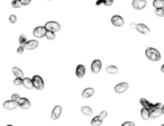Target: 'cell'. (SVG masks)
<instances>
[{"label": "cell", "instance_id": "1", "mask_svg": "<svg viewBox=\"0 0 164 126\" xmlns=\"http://www.w3.org/2000/svg\"><path fill=\"white\" fill-rule=\"evenodd\" d=\"M145 55H146V58H147L148 60H151V61H160V59H161L160 52H159L156 49H154V47H148V49H146Z\"/></svg>", "mask_w": 164, "mask_h": 126}, {"label": "cell", "instance_id": "2", "mask_svg": "<svg viewBox=\"0 0 164 126\" xmlns=\"http://www.w3.org/2000/svg\"><path fill=\"white\" fill-rule=\"evenodd\" d=\"M33 86L36 90H43L44 89V81L42 79V77L40 75H34L33 77Z\"/></svg>", "mask_w": 164, "mask_h": 126}, {"label": "cell", "instance_id": "3", "mask_svg": "<svg viewBox=\"0 0 164 126\" xmlns=\"http://www.w3.org/2000/svg\"><path fill=\"white\" fill-rule=\"evenodd\" d=\"M44 27L46 28V31H51L54 32V33L61 29V25L59 23H56V21H47Z\"/></svg>", "mask_w": 164, "mask_h": 126}, {"label": "cell", "instance_id": "4", "mask_svg": "<svg viewBox=\"0 0 164 126\" xmlns=\"http://www.w3.org/2000/svg\"><path fill=\"white\" fill-rule=\"evenodd\" d=\"M45 34H46V28H45L44 26H38V27H36V28L34 29V32H33V35H34L35 37H37V38L44 37Z\"/></svg>", "mask_w": 164, "mask_h": 126}, {"label": "cell", "instance_id": "5", "mask_svg": "<svg viewBox=\"0 0 164 126\" xmlns=\"http://www.w3.org/2000/svg\"><path fill=\"white\" fill-rule=\"evenodd\" d=\"M101 66H102V63L100 60H94L92 63H91V71H92V73L97 74L100 72V70H101Z\"/></svg>", "mask_w": 164, "mask_h": 126}, {"label": "cell", "instance_id": "6", "mask_svg": "<svg viewBox=\"0 0 164 126\" xmlns=\"http://www.w3.org/2000/svg\"><path fill=\"white\" fill-rule=\"evenodd\" d=\"M128 88H129V84H127V82L118 84L116 87H115V92H116V94H123V92H125Z\"/></svg>", "mask_w": 164, "mask_h": 126}, {"label": "cell", "instance_id": "7", "mask_svg": "<svg viewBox=\"0 0 164 126\" xmlns=\"http://www.w3.org/2000/svg\"><path fill=\"white\" fill-rule=\"evenodd\" d=\"M146 5H147L146 0H133V7L134 9H136V10L144 9Z\"/></svg>", "mask_w": 164, "mask_h": 126}, {"label": "cell", "instance_id": "8", "mask_svg": "<svg viewBox=\"0 0 164 126\" xmlns=\"http://www.w3.org/2000/svg\"><path fill=\"white\" fill-rule=\"evenodd\" d=\"M111 24L116 27H122L124 25V18L119 15H115L111 18Z\"/></svg>", "mask_w": 164, "mask_h": 126}, {"label": "cell", "instance_id": "9", "mask_svg": "<svg viewBox=\"0 0 164 126\" xmlns=\"http://www.w3.org/2000/svg\"><path fill=\"white\" fill-rule=\"evenodd\" d=\"M17 107H18V103L15 101V100H12V99L11 100H7V101L3 103V108H6L8 110H14Z\"/></svg>", "mask_w": 164, "mask_h": 126}, {"label": "cell", "instance_id": "10", "mask_svg": "<svg viewBox=\"0 0 164 126\" xmlns=\"http://www.w3.org/2000/svg\"><path fill=\"white\" fill-rule=\"evenodd\" d=\"M135 29H137L141 34H144V35H148L151 33L150 28L145 24H136V28Z\"/></svg>", "mask_w": 164, "mask_h": 126}, {"label": "cell", "instance_id": "11", "mask_svg": "<svg viewBox=\"0 0 164 126\" xmlns=\"http://www.w3.org/2000/svg\"><path fill=\"white\" fill-rule=\"evenodd\" d=\"M17 103H18V106L23 109H28L31 107V101L27 98H19Z\"/></svg>", "mask_w": 164, "mask_h": 126}, {"label": "cell", "instance_id": "12", "mask_svg": "<svg viewBox=\"0 0 164 126\" xmlns=\"http://www.w3.org/2000/svg\"><path fill=\"white\" fill-rule=\"evenodd\" d=\"M162 115V108L160 107H154L153 109L150 110V118H157Z\"/></svg>", "mask_w": 164, "mask_h": 126}, {"label": "cell", "instance_id": "13", "mask_svg": "<svg viewBox=\"0 0 164 126\" xmlns=\"http://www.w3.org/2000/svg\"><path fill=\"white\" fill-rule=\"evenodd\" d=\"M61 113H62L61 106H55V107L53 108V112H52V119H53V121L59 119L60 116H61Z\"/></svg>", "mask_w": 164, "mask_h": 126}, {"label": "cell", "instance_id": "14", "mask_svg": "<svg viewBox=\"0 0 164 126\" xmlns=\"http://www.w3.org/2000/svg\"><path fill=\"white\" fill-rule=\"evenodd\" d=\"M75 74H77V77H78V78L82 79V78L84 77V74H85V66H84V65H82V64H79V65L77 66Z\"/></svg>", "mask_w": 164, "mask_h": 126}, {"label": "cell", "instance_id": "15", "mask_svg": "<svg viewBox=\"0 0 164 126\" xmlns=\"http://www.w3.org/2000/svg\"><path fill=\"white\" fill-rule=\"evenodd\" d=\"M37 46H38V42L35 41V40L27 41V43L25 44V49L26 50H35V49H37Z\"/></svg>", "mask_w": 164, "mask_h": 126}, {"label": "cell", "instance_id": "16", "mask_svg": "<svg viewBox=\"0 0 164 126\" xmlns=\"http://www.w3.org/2000/svg\"><path fill=\"white\" fill-rule=\"evenodd\" d=\"M139 103H141V105L143 106V107H145V108H147V109H153L154 108V105L155 104H152V103H150L147 99H145V98H141L139 99Z\"/></svg>", "mask_w": 164, "mask_h": 126}, {"label": "cell", "instance_id": "17", "mask_svg": "<svg viewBox=\"0 0 164 126\" xmlns=\"http://www.w3.org/2000/svg\"><path fill=\"white\" fill-rule=\"evenodd\" d=\"M93 94H94L93 88H87V89H84V90L82 91V97H83V98H90V97L93 96Z\"/></svg>", "mask_w": 164, "mask_h": 126}, {"label": "cell", "instance_id": "18", "mask_svg": "<svg viewBox=\"0 0 164 126\" xmlns=\"http://www.w3.org/2000/svg\"><path fill=\"white\" fill-rule=\"evenodd\" d=\"M23 86L26 88V89H31L34 88L33 86V80L29 78H23Z\"/></svg>", "mask_w": 164, "mask_h": 126}, {"label": "cell", "instance_id": "19", "mask_svg": "<svg viewBox=\"0 0 164 126\" xmlns=\"http://www.w3.org/2000/svg\"><path fill=\"white\" fill-rule=\"evenodd\" d=\"M81 112H82V114H84V115H87V116H91L93 114V110L89 106H82Z\"/></svg>", "mask_w": 164, "mask_h": 126}, {"label": "cell", "instance_id": "20", "mask_svg": "<svg viewBox=\"0 0 164 126\" xmlns=\"http://www.w3.org/2000/svg\"><path fill=\"white\" fill-rule=\"evenodd\" d=\"M12 73L16 77V78H24V72L21 71L19 68H17V66H15V68H12Z\"/></svg>", "mask_w": 164, "mask_h": 126}, {"label": "cell", "instance_id": "21", "mask_svg": "<svg viewBox=\"0 0 164 126\" xmlns=\"http://www.w3.org/2000/svg\"><path fill=\"white\" fill-rule=\"evenodd\" d=\"M141 116H142V118H143L144 121L150 119V109H147V108L143 107V109L141 110Z\"/></svg>", "mask_w": 164, "mask_h": 126}, {"label": "cell", "instance_id": "22", "mask_svg": "<svg viewBox=\"0 0 164 126\" xmlns=\"http://www.w3.org/2000/svg\"><path fill=\"white\" fill-rule=\"evenodd\" d=\"M106 71H107L109 74H116V73H118L119 70H118V68L115 66V65H109V66H107Z\"/></svg>", "mask_w": 164, "mask_h": 126}, {"label": "cell", "instance_id": "23", "mask_svg": "<svg viewBox=\"0 0 164 126\" xmlns=\"http://www.w3.org/2000/svg\"><path fill=\"white\" fill-rule=\"evenodd\" d=\"M102 119L100 118V116H96V117H93L92 121H91V125L92 126H97V125H101L102 124Z\"/></svg>", "mask_w": 164, "mask_h": 126}, {"label": "cell", "instance_id": "24", "mask_svg": "<svg viewBox=\"0 0 164 126\" xmlns=\"http://www.w3.org/2000/svg\"><path fill=\"white\" fill-rule=\"evenodd\" d=\"M153 6L155 9H157V8H164V0H154Z\"/></svg>", "mask_w": 164, "mask_h": 126}, {"label": "cell", "instance_id": "25", "mask_svg": "<svg viewBox=\"0 0 164 126\" xmlns=\"http://www.w3.org/2000/svg\"><path fill=\"white\" fill-rule=\"evenodd\" d=\"M45 36H46V38L47 40H55V33L54 32H51V31H46V34H45Z\"/></svg>", "mask_w": 164, "mask_h": 126}, {"label": "cell", "instance_id": "26", "mask_svg": "<svg viewBox=\"0 0 164 126\" xmlns=\"http://www.w3.org/2000/svg\"><path fill=\"white\" fill-rule=\"evenodd\" d=\"M26 43H27V37H26V35H25V34H21L20 36H19V44L25 46Z\"/></svg>", "mask_w": 164, "mask_h": 126}, {"label": "cell", "instance_id": "27", "mask_svg": "<svg viewBox=\"0 0 164 126\" xmlns=\"http://www.w3.org/2000/svg\"><path fill=\"white\" fill-rule=\"evenodd\" d=\"M11 6H12L14 8H17V9H18V8H20L23 5H21V2L19 1V0H12Z\"/></svg>", "mask_w": 164, "mask_h": 126}, {"label": "cell", "instance_id": "28", "mask_svg": "<svg viewBox=\"0 0 164 126\" xmlns=\"http://www.w3.org/2000/svg\"><path fill=\"white\" fill-rule=\"evenodd\" d=\"M155 15L159 17H164V8H157L155 9Z\"/></svg>", "mask_w": 164, "mask_h": 126}, {"label": "cell", "instance_id": "29", "mask_svg": "<svg viewBox=\"0 0 164 126\" xmlns=\"http://www.w3.org/2000/svg\"><path fill=\"white\" fill-rule=\"evenodd\" d=\"M14 84L15 86H20V84H23V79L21 78H16L14 80Z\"/></svg>", "mask_w": 164, "mask_h": 126}, {"label": "cell", "instance_id": "30", "mask_svg": "<svg viewBox=\"0 0 164 126\" xmlns=\"http://www.w3.org/2000/svg\"><path fill=\"white\" fill-rule=\"evenodd\" d=\"M9 21H10L11 24H15V23L17 21V17H16V15H10V16H9Z\"/></svg>", "mask_w": 164, "mask_h": 126}, {"label": "cell", "instance_id": "31", "mask_svg": "<svg viewBox=\"0 0 164 126\" xmlns=\"http://www.w3.org/2000/svg\"><path fill=\"white\" fill-rule=\"evenodd\" d=\"M24 50H25V46H24V45H19V47L17 49V53H18V54H23V53H24Z\"/></svg>", "mask_w": 164, "mask_h": 126}, {"label": "cell", "instance_id": "32", "mask_svg": "<svg viewBox=\"0 0 164 126\" xmlns=\"http://www.w3.org/2000/svg\"><path fill=\"white\" fill-rule=\"evenodd\" d=\"M107 115H108V113H107V112H106V110H103V112H101V113H100V118H101V119H105V118H106V117H107Z\"/></svg>", "mask_w": 164, "mask_h": 126}, {"label": "cell", "instance_id": "33", "mask_svg": "<svg viewBox=\"0 0 164 126\" xmlns=\"http://www.w3.org/2000/svg\"><path fill=\"white\" fill-rule=\"evenodd\" d=\"M20 97H19V94H14L12 96H11V99L12 100H15V101H18V99H19Z\"/></svg>", "mask_w": 164, "mask_h": 126}, {"label": "cell", "instance_id": "34", "mask_svg": "<svg viewBox=\"0 0 164 126\" xmlns=\"http://www.w3.org/2000/svg\"><path fill=\"white\" fill-rule=\"evenodd\" d=\"M103 3L106 6H111L113 3V0H103Z\"/></svg>", "mask_w": 164, "mask_h": 126}, {"label": "cell", "instance_id": "35", "mask_svg": "<svg viewBox=\"0 0 164 126\" xmlns=\"http://www.w3.org/2000/svg\"><path fill=\"white\" fill-rule=\"evenodd\" d=\"M19 1L21 2V5H23V6H27V5H29V3H31V0H19Z\"/></svg>", "mask_w": 164, "mask_h": 126}, {"label": "cell", "instance_id": "36", "mask_svg": "<svg viewBox=\"0 0 164 126\" xmlns=\"http://www.w3.org/2000/svg\"><path fill=\"white\" fill-rule=\"evenodd\" d=\"M123 126H135V124L133 122H125V123H123Z\"/></svg>", "mask_w": 164, "mask_h": 126}, {"label": "cell", "instance_id": "37", "mask_svg": "<svg viewBox=\"0 0 164 126\" xmlns=\"http://www.w3.org/2000/svg\"><path fill=\"white\" fill-rule=\"evenodd\" d=\"M101 3H103V0H98V1H97V5H98V6L101 5Z\"/></svg>", "mask_w": 164, "mask_h": 126}, {"label": "cell", "instance_id": "38", "mask_svg": "<svg viewBox=\"0 0 164 126\" xmlns=\"http://www.w3.org/2000/svg\"><path fill=\"white\" fill-rule=\"evenodd\" d=\"M131 26H132L133 28H136V24H134V23H132V24H131Z\"/></svg>", "mask_w": 164, "mask_h": 126}, {"label": "cell", "instance_id": "39", "mask_svg": "<svg viewBox=\"0 0 164 126\" xmlns=\"http://www.w3.org/2000/svg\"><path fill=\"white\" fill-rule=\"evenodd\" d=\"M161 71H162V72L164 73V64L162 65V68H161Z\"/></svg>", "mask_w": 164, "mask_h": 126}, {"label": "cell", "instance_id": "40", "mask_svg": "<svg viewBox=\"0 0 164 126\" xmlns=\"http://www.w3.org/2000/svg\"><path fill=\"white\" fill-rule=\"evenodd\" d=\"M162 114L164 115V105H163V107H162Z\"/></svg>", "mask_w": 164, "mask_h": 126}, {"label": "cell", "instance_id": "41", "mask_svg": "<svg viewBox=\"0 0 164 126\" xmlns=\"http://www.w3.org/2000/svg\"><path fill=\"white\" fill-rule=\"evenodd\" d=\"M47 1H51V0H47Z\"/></svg>", "mask_w": 164, "mask_h": 126}, {"label": "cell", "instance_id": "42", "mask_svg": "<svg viewBox=\"0 0 164 126\" xmlns=\"http://www.w3.org/2000/svg\"><path fill=\"white\" fill-rule=\"evenodd\" d=\"M162 126H164V124H163V125H162Z\"/></svg>", "mask_w": 164, "mask_h": 126}]
</instances>
